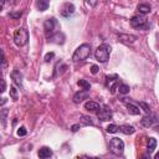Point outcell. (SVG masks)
<instances>
[{
  "label": "cell",
  "mask_w": 159,
  "mask_h": 159,
  "mask_svg": "<svg viewBox=\"0 0 159 159\" xmlns=\"http://www.w3.org/2000/svg\"><path fill=\"white\" fill-rule=\"evenodd\" d=\"M89 53H91V45L89 43H82L75 50V52L72 55V61L73 62L83 61L89 56Z\"/></svg>",
  "instance_id": "cell-1"
},
{
  "label": "cell",
  "mask_w": 159,
  "mask_h": 159,
  "mask_svg": "<svg viewBox=\"0 0 159 159\" xmlns=\"http://www.w3.org/2000/svg\"><path fill=\"white\" fill-rule=\"evenodd\" d=\"M111 50H112V48H111V46H109L108 43H102L101 46L97 47V50H96V52H94L96 60H97L98 62H102V63L107 62V61L109 60Z\"/></svg>",
  "instance_id": "cell-2"
},
{
  "label": "cell",
  "mask_w": 159,
  "mask_h": 159,
  "mask_svg": "<svg viewBox=\"0 0 159 159\" xmlns=\"http://www.w3.org/2000/svg\"><path fill=\"white\" fill-rule=\"evenodd\" d=\"M130 26L134 27V29H139V30H148L150 27L147 17L143 15V14H138V15H134L132 19H130Z\"/></svg>",
  "instance_id": "cell-3"
},
{
  "label": "cell",
  "mask_w": 159,
  "mask_h": 159,
  "mask_svg": "<svg viewBox=\"0 0 159 159\" xmlns=\"http://www.w3.org/2000/svg\"><path fill=\"white\" fill-rule=\"evenodd\" d=\"M27 41H29V31L26 29H24V27L17 29L15 31V34H14L15 45L19 46V47H22V46H25L27 43Z\"/></svg>",
  "instance_id": "cell-4"
},
{
  "label": "cell",
  "mask_w": 159,
  "mask_h": 159,
  "mask_svg": "<svg viewBox=\"0 0 159 159\" xmlns=\"http://www.w3.org/2000/svg\"><path fill=\"white\" fill-rule=\"evenodd\" d=\"M108 148L109 150L116 154V155H122L123 154V150H124V142L119 138H112L109 140V144H108Z\"/></svg>",
  "instance_id": "cell-5"
},
{
  "label": "cell",
  "mask_w": 159,
  "mask_h": 159,
  "mask_svg": "<svg viewBox=\"0 0 159 159\" xmlns=\"http://www.w3.org/2000/svg\"><path fill=\"white\" fill-rule=\"evenodd\" d=\"M57 25L58 24H57V20L55 17H48L47 20H45V22H43V31H45L46 39H48L53 34H56L55 32V29L57 27Z\"/></svg>",
  "instance_id": "cell-6"
},
{
  "label": "cell",
  "mask_w": 159,
  "mask_h": 159,
  "mask_svg": "<svg viewBox=\"0 0 159 159\" xmlns=\"http://www.w3.org/2000/svg\"><path fill=\"white\" fill-rule=\"evenodd\" d=\"M118 86H119V83H118V76L117 75H111V76L106 77V87L109 88L112 94H114L116 89H118Z\"/></svg>",
  "instance_id": "cell-7"
},
{
  "label": "cell",
  "mask_w": 159,
  "mask_h": 159,
  "mask_svg": "<svg viewBox=\"0 0 159 159\" xmlns=\"http://www.w3.org/2000/svg\"><path fill=\"white\" fill-rule=\"evenodd\" d=\"M75 10H76V7H75L73 4H71V2H65V4L62 5L61 10H60V14H61V16H63V17H70V16L73 15Z\"/></svg>",
  "instance_id": "cell-8"
},
{
  "label": "cell",
  "mask_w": 159,
  "mask_h": 159,
  "mask_svg": "<svg viewBox=\"0 0 159 159\" xmlns=\"http://www.w3.org/2000/svg\"><path fill=\"white\" fill-rule=\"evenodd\" d=\"M97 117L99 120L102 122H106V120H111L112 117H113V113H112V109L108 108V107H103L99 109V112L97 113Z\"/></svg>",
  "instance_id": "cell-9"
},
{
  "label": "cell",
  "mask_w": 159,
  "mask_h": 159,
  "mask_svg": "<svg viewBox=\"0 0 159 159\" xmlns=\"http://www.w3.org/2000/svg\"><path fill=\"white\" fill-rule=\"evenodd\" d=\"M135 40H137L135 35H129V34H119L118 35V41L122 43H125V45L133 43V42H135Z\"/></svg>",
  "instance_id": "cell-10"
},
{
  "label": "cell",
  "mask_w": 159,
  "mask_h": 159,
  "mask_svg": "<svg viewBox=\"0 0 159 159\" xmlns=\"http://www.w3.org/2000/svg\"><path fill=\"white\" fill-rule=\"evenodd\" d=\"M66 70H67V65L63 61H58L53 68V77H58V76L63 75L66 72Z\"/></svg>",
  "instance_id": "cell-11"
},
{
  "label": "cell",
  "mask_w": 159,
  "mask_h": 159,
  "mask_svg": "<svg viewBox=\"0 0 159 159\" xmlns=\"http://www.w3.org/2000/svg\"><path fill=\"white\" fill-rule=\"evenodd\" d=\"M88 97H89V91L82 88L80 92L75 93V96H73V102H75V103H81L82 101L87 99Z\"/></svg>",
  "instance_id": "cell-12"
},
{
  "label": "cell",
  "mask_w": 159,
  "mask_h": 159,
  "mask_svg": "<svg viewBox=\"0 0 159 159\" xmlns=\"http://www.w3.org/2000/svg\"><path fill=\"white\" fill-rule=\"evenodd\" d=\"M10 77L12 78L14 83H15L17 87L22 88V73H21L19 70H14V71L10 73Z\"/></svg>",
  "instance_id": "cell-13"
},
{
  "label": "cell",
  "mask_w": 159,
  "mask_h": 159,
  "mask_svg": "<svg viewBox=\"0 0 159 159\" xmlns=\"http://www.w3.org/2000/svg\"><path fill=\"white\" fill-rule=\"evenodd\" d=\"M155 122H157V116H154V114L145 116V117H143V119H140V124L143 127H147V128L152 127Z\"/></svg>",
  "instance_id": "cell-14"
},
{
  "label": "cell",
  "mask_w": 159,
  "mask_h": 159,
  "mask_svg": "<svg viewBox=\"0 0 159 159\" xmlns=\"http://www.w3.org/2000/svg\"><path fill=\"white\" fill-rule=\"evenodd\" d=\"M47 41L48 42H53V43H58V45H62L63 42H65V35L62 34V32H56V34H53L51 37H48L47 39Z\"/></svg>",
  "instance_id": "cell-15"
},
{
  "label": "cell",
  "mask_w": 159,
  "mask_h": 159,
  "mask_svg": "<svg viewBox=\"0 0 159 159\" xmlns=\"http://www.w3.org/2000/svg\"><path fill=\"white\" fill-rule=\"evenodd\" d=\"M35 5H36V7H37L39 11H45L50 6V0H36L35 1Z\"/></svg>",
  "instance_id": "cell-16"
},
{
  "label": "cell",
  "mask_w": 159,
  "mask_h": 159,
  "mask_svg": "<svg viewBox=\"0 0 159 159\" xmlns=\"http://www.w3.org/2000/svg\"><path fill=\"white\" fill-rule=\"evenodd\" d=\"M37 155H39L41 159H46V158H50V157L52 155V150H51L48 147H42V148L39 150Z\"/></svg>",
  "instance_id": "cell-17"
},
{
  "label": "cell",
  "mask_w": 159,
  "mask_h": 159,
  "mask_svg": "<svg viewBox=\"0 0 159 159\" xmlns=\"http://www.w3.org/2000/svg\"><path fill=\"white\" fill-rule=\"evenodd\" d=\"M119 132H122L123 134L129 135V134H133V133L135 132V129H134L133 125H129V124H122V125H119Z\"/></svg>",
  "instance_id": "cell-18"
},
{
  "label": "cell",
  "mask_w": 159,
  "mask_h": 159,
  "mask_svg": "<svg viewBox=\"0 0 159 159\" xmlns=\"http://www.w3.org/2000/svg\"><path fill=\"white\" fill-rule=\"evenodd\" d=\"M84 108L87 111H92V112H96L99 109V104L97 102H93V101H88L84 103Z\"/></svg>",
  "instance_id": "cell-19"
},
{
  "label": "cell",
  "mask_w": 159,
  "mask_h": 159,
  "mask_svg": "<svg viewBox=\"0 0 159 159\" xmlns=\"http://www.w3.org/2000/svg\"><path fill=\"white\" fill-rule=\"evenodd\" d=\"M155 147H157V140H155V138H153V137L148 138V147H147V152H148V154H149V155L154 152Z\"/></svg>",
  "instance_id": "cell-20"
},
{
  "label": "cell",
  "mask_w": 159,
  "mask_h": 159,
  "mask_svg": "<svg viewBox=\"0 0 159 159\" xmlns=\"http://www.w3.org/2000/svg\"><path fill=\"white\" fill-rule=\"evenodd\" d=\"M138 11H139V14L145 15V14H149L152 11V7H150L149 4H139L138 5Z\"/></svg>",
  "instance_id": "cell-21"
},
{
  "label": "cell",
  "mask_w": 159,
  "mask_h": 159,
  "mask_svg": "<svg viewBox=\"0 0 159 159\" xmlns=\"http://www.w3.org/2000/svg\"><path fill=\"white\" fill-rule=\"evenodd\" d=\"M127 111L129 112V114H133V116H138L140 113L139 108L135 104H132V103H128L127 104Z\"/></svg>",
  "instance_id": "cell-22"
},
{
  "label": "cell",
  "mask_w": 159,
  "mask_h": 159,
  "mask_svg": "<svg viewBox=\"0 0 159 159\" xmlns=\"http://www.w3.org/2000/svg\"><path fill=\"white\" fill-rule=\"evenodd\" d=\"M7 113H9V111H7L6 108H2V109L0 111V116H1V124H2V127H4V128L6 127V119H7Z\"/></svg>",
  "instance_id": "cell-23"
},
{
  "label": "cell",
  "mask_w": 159,
  "mask_h": 159,
  "mask_svg": "<svg viewBox=\"0 0 159 159\" xmlns=\"http://www.w3.org/2000/svg\"><path fill=\"white\" fill-rule=\"evenodd\" d=\"M81 123H82L83 125H92V124H93V120H92V118H91L89 116L82 114V116H81Z\"/></svg>",
  "instance_id": "cell-24"
},
{
  "label": "cell",
  "mask_w": 159,
  "mask_h": 159,
  "mask_svg": "<svg viewBox=\"0 0 159 159\" xmlns=\"http://www.w3.org/2000/svg\"><path fill=\"white\" fill-rule=\"evenodd\" d=\"M129 86L128 84H125V83H120L119 86H118V91H119V93L120 94H127V93H129Z\"/></svg>",
  "instance_id": "cell-25"
},
{
  "label": "cell",
  "mask_w": 159,
  "mask_h": 159,
  "mask_svg": "<svg viewBox=\"0 0 159 159\" xmlns=\"http://www.w3.org/2000/svg\"><path fill=\"white\" fill-rule=\"evenodd\" d=\"M10 97L14 101H17V98H19V92L15 86H10Z\"/></svg>",
  "instance_id": "cell-26"
},
{
  "label": "cell",
  "mask_w": 159,
  "mask_h": 159,
  "mask_svg": "<svg viewBox=\"0 0 159 159\" xmlns=\"http://www.w3.org/2000/svg\"><path fill=\"white\" fill-rule=\"evenodd\" d=\"M77 84H78L80 87H82L83 89H87V91L91 89V84H89V82L86 81V80H80V81L77 82Z\"/></svg>",
  "instance_id": "cell-27"
},
{
  "label": "cell",
  "mask_w": 159,
  "mask_h": 159,
  "mask_svg": "<svg viewBox=\"0 0 159 159\" xmlns=\"http://www.w3.org/2000/svg\"><path fill=\"white\" fill-rule=\"evenodd\" d=\"M106 130H107L108 133H116V132L119 130V127L116 125V124H109V125L106 128Z\"/></svg>",
  "instance_id": "cell-28"
},
{
  "label": "cell",
  "mask_w": 159,
  "mask_h": 159,
  "mask_svg": "<svg viewBox=\"0 0 159 159\" xmlns=\"http://www.w3.org/2000/svg\"><path fill=\"white\" fill-rule=\"evenodd\" d=\"M139 107L145 112V113H150V106L145 102H139Z\"/></svg>",
  "instance_id": "cell-29"
},
{
  "label": "cell",
  "mask_w": 159,
  "mask_h": 159,
  "mask_svg": "<svg viewBox=\"0 0 159 159\" xmlns=\"http://www.w3.org/2000/svg\"><path fill=\"white\" fill-rule=\"evenodd\" d=\"M22 16V11H12V12H10V17L11 19H20Z\"/></svg>",
  "instance_id": "cell-30"
},
{
  "label": "cell",
  "mask_w": 159,
  "mask_h": 159,
  "mask_svg": "<svg viewBox=\"0 0 159 159\" xmlns=\"http://www.w3.org/2000/svg\"><path fill=\"white\" fill-rule=\"evenodd\" d=\"M16 133H17V135H19V137H25V135L27 134V130H26V128H25V127H20V128L17 129V132H16Z\"/></svg>",
  "instance_id": "cell-31"
},
{
  "label": "cell",
  "mask_w": 159,
  "mask_h": 159,
  "mask_svg": "<svg viewBox=\"0 0 159 159\" xmlns=\"http://www.w3.org/2000/svg\"><path fill=\"white\" fill-rule=\"evenodd\" d=\"M53 57H55V53H53V52H48V53H46V55H45V62H50Z\"/></svg>",
  "instance_id": "cell-32"
},
{
  "label": "cell",
  "mask_w": 159,
  "mask_h": 159,
  "mask_svg": "<svg viewBox=\"0 0 159 159\" xmlns=\"http://www.w3.org/2000/svg\"><path fill=\"white\" fill-rule=\"evenodd\" d=\"M1 67H2V70H5V67H6V58H5V53L2 50H1Z\"/></svg>",
  "instance_id": "cell-33"
},
{
  "label": "cell",
  "mask_w": 159,
  "mask_h": 159,
  "mask_svg": "<svg viewBox=\"0 0 159 159\" xmlns=\"http://www.w3.org/2000/svg\"><path fill=\"white\" fill-rule=\"evenodd\" d=\"M98 1H99V0H84V2H86L87 5H89L91 7H94V6L98 4Z\"/></svg>",
  "instance_id": "cell-34"
},
{
  "label": "cell",
  "mask_w": 159,
  "mask_h": 159,
  "mask_svg": "<svg viewBox=\"0 0 159 159\" xmlns=\"http://www.w3.org/2000/svg\"><path fill=\"white\" fill-rule=\"evenodd\" d=\"M98 71H99V67H98L97 65H92V66H91V73L96 75V73H98Z\"/></svg>",
  "instance_id": "cell-35"
},
{
  "label": "cell",
  "mask_w": 159,
  "mask_h": 159,
  "mask_svg": "<svg viewBox=\"0 0 159 159\" xmlns=\"http://www.w3.org/2000/svg\"><path fill=\"white\" fill-rule=\"evenodd\" d=\"M0 82H1V89H0V92H1V93H4V92H5V89H6L5 80H4V78H1V80H0Z\"/></svg>",
  "instance_id": "cell-36"
},
{
  "label": "cell",
  "mask_w": 159,
  "mask_h": 159,
  "mask_svg": "<svg viewBox=\"0 0 159 159\" xmlns=\"http://www.w3.org/2000/svg\"><path fill=\"white\" fill-rule=\"evenodd\" d=\"M78 129H80V124H73V125L71 127V130H72V132H77Z\"/></svg>",
  "instance_id": "cell-37"
},
{
  "label": "cell",
  "mask_w": 159,
  "mask_h": 159,
  "mask_svg": "<svg viewBox=\"0 0 159 159\" xmlns=\"http://www.w3.org/2000/svg\"><path fill=\"white\" fill-rule=\"evenodd\" d=\"M6 103V98H1V106H4Z\"/></svg>",
  "instance_id": "cell-38"
},
{
  "label": "cell",
  "mask_w": 159,
  "mask_h": 159,
  "mask_svg": "<svg viewBox=\"0 0 159 159\" xmlns=\"http://www.w3.org/2000/svg\"><path fill=\"white\" fill-rule=\"evenodd\" d=\"M154 129H155V130H157V132L159 133V123H158V124H157V125L154 127Z\"/></svg>",
  "instance_id": "cell-39"
},
{
  "label": "cell",
  "mask_w": 159,
  "mask_h": 159,
  "mask_svg": "<svg viewBox=\"0 0 159 159\" xmlns=\"http://www.w3.org/2000/svg\"><path fill=\"white\" fill-rule=\"evenodd\" d=\"M154 158H155V159H159V152H158V153L154 155Z\"/></svg>",
  "instance_id": "cell-40"
}]
</instances>
